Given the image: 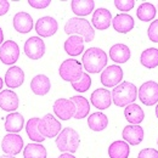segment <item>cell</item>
<instances>
[{"label":"cell","mask_w":158,"mask_h":158,"mask_svg":"<svg viewBox=\"0 0 158 158\" xmlns=\"http://www.w3.org/2000/svg\"><path fill=\"white\" fill-rule=\"evenodd\" d=\"M0 107L6 112H12L19 108V96L12 90H1Z\"/></svg>","instance_id":"obj_17"},{"label":"cell","mask_w":158,"mask_h":158,"mask_svg":"<svg viewBox=\"0 0 158 158\" xmlns=\"http://www.w3.org/2000/svg\"><path fill=\"white\" fill-rule=\"evenodd\" d=\"M24 158H46V150L40 143H28L23 150Z\"/></svg>","instance_id":"obj_33"},{"label":"cell","mask_w":158,"mask_h":158,"mask_svg":"<svg viewBox=\"0 0 158 158\" xmlns=\"http://www.w3.org/2000/svg\"><path fill=\"white\" fill-rule=\"evenodd\" d=\"M72 102L76 105V114H74V119H83L85 118L89 114L90 111V105L89 101L83 98V96H72L71 98Z\"/></svg>","instance_id":"obj_29"},{"label":"cell","mask_w":158,"mask_h":158,"mask_svg":"<svg viewBox=\"0 0 158 158\" xmlns=\"http://www.w3.org/2000/svg\"><path fill=\"white\" fill-rule=\"evenodd\" d=\"M91 103L98 108V110H106L111 106L112 103V94L107 89H96L91 94Z\"/></svg>","instance_id":"obj_14"},{"label":"cell","mask_w":158,"mask_h":158,"mask_svg":"<svg viewBox=\"0 0 158 158\" xmlns=\"http://www.w3.org/2000/svg\"><path fill=\"white\" fill-rule=\"evenodd\" d=\"M138 158H158V151L155 148H143L139 152Z\"/></svg>","instance_id":"obj_37"},{"label":"cell","mask_w":158,"mask_h":158,"mask_svg":"<svg viewBox=\"0 0 158 158\" xmlns=\"http://www.w3.org/2000/svg\"><path fill=\"white\" fill-rule=\"evenodd\" d=\"M91 22H93V26H94L96 29H99V31H105V29H107V28L111 26V23H112V15H111L110 10L101 7V9H98V10L94 12Z\"/></svg>","instance_id":"obj_16"},{"label":"cell","mask_w":158,"mask_h":158,"mask_svg":"<svg viewBox=\"0 0 158 158\" xmlns=\"http://www.w3.org/2000/svg\"><path fill=\"white\" fill-rule=\"evenodd\" d=\"M64 33H67L68 35H80L86 43H90L95 39V31L93 26L89 23V21L80 17H73L67 21V23L64 24Z\"/></svg>","instance_id":"obj_2"},{"label":"cell","mask_w":158,"mask_h":158,"mask_svg":"<svg viewBox=\"0 0 158 158\" xmlns=\"http://www.w3.org/2000/svg\"><path fill=\"white\" fill-rule=\"evenodd\" d=\"M54 112L62 120H68L76 114V105L69 99H59L54 103Z\"/></svg>","instance_id":"obj_12"},{"label":"cell","mask_w":158,"mask_h":158,"mask_svg":"<svg viewBox=\"0 0 158 158\" xmlns=\"http://www.w3.org/2000/svg\"><path fill=\"white\" fill-rule=\"evenodd\" d=\"M39 131L44 138H55L61 131V123L52 114H46L39 120Z\"/></svg>","instance_id":"obj_7"},{"label":"cell","mask_w":158,"mask_h":158,"mask_svg":"<svg viewBox=\"0 0 158 158\" xmlns=\"http://www.w3.org/2000/svg\"><path fill=\"white\" fill-rule=\"evenodd\" d=\"M143 129L140 127V125H135V124H131V125H127L124 129H123V139L125 142H128L129 145H133V146H136L139 143L142 142L143 140Z\"/></svg>","instance_id":"obj_15"},{"label":"cell","mask_w":158,"mask_h":158,"mask_svg":"<svg viewBox=\"0 0 158 158\" xmlns=\"http://www.w3.org/2000/svg\"><path fill=\"white\" fill-rule=\"evenodd\" d=\"M136 15L139 20H141L142 22L152 21L156 16V7L151 2H142L138 7Z\"/></svg>","instance_id":"obj_32"},{"label":"cell","mask_w":158,"mask_h":158,"mask_svg":"<svg viewBox=\"0 0 158 158\" xmlns=\"http://www.w3.org/2000/svg\"><path fill=\"white\" fill-rule=\"evenodd\" d=\"M156 116H157V118H158V105H157V107H156Z\"/></svg>","instance_id":"obj_44"},{"label":"cell","mask_w":158,"mask_h":158,"mask_svg":"<svg viewBox=\"0 0 158 158\" xmlns=\"http://www.w3.org/2000/svg\"><path fill=\"white\" fill-rule=\"evenodd\" d=\"M57 28H59V24L56 20L50 16L41 17L35 23V32L38 33V35L43 38L52 37L57 32Z\"/></svg>","instance_id":"obj_13"},{"label":"cell","mask_w":158,"mask_h":158,"mask_svg":"<svg viewBox=\"0 0 158 158\" xmlns=\"http://www.w3.org/2000/svg\"><path fill=\"white\" fill-rule=\"evenodd\" d=\"M112 24L118 33H128L134 28V20L128 14H119L112 20Z\"/></svg>","instance_id":"obj_23"},{"label":"cell","mask_w":158,"mask_h":158,"mask_svg":"<svg viewBox=\"0 0 158 158\" xmlns=\"http://www.w3.org/2000/svg\"><path fill=\"white\" fill-rule=\"evenodd\" d=\"M24 118L19 112H12L5 118V130L10 134H17L23 129Z\"/></svg>","instance_id":"obj_22"},{"label":"cell","mask_w":158,"mask_h":158,"mask_svg":"<svg viewBox=\"0 0 158 158\" xmlns=\"http://www.w3.org/2000/svg\"><path fill=\"white\" fill-rule=\"evenodd\" d=\"M19 57L20 48L15 41L7 40L2 43V45L0 46V60L4 64H14L15 62H17Z\"/></svg>","instance_id":"obj_8"},{"label":"cell","mask_w":158,"mask_h":158,"mask_svg":"<svg viewBox=\"0 0 158 158\" xmlns=\"http://www.w3.org/2000/svg\"><path fill=\"white\" fill-rule=\"evenodd\" d=\"M23 148V140L17 134H7L5 135L1 141V150L10 156L19 155Z\"/></svg>","instance_id":"obj_11"},{"label":"cell","mask_w":158,"mask_h":158,"mask_svg":"<svg viewBox=\"0 0 158 158\" xmlns=\"http://www.w3.org/2000/svg\"><path fill=\"white\" fill-rule=\"evenodd\" d=\"M59 158H76L72 153H63V155H61Z\"/></svg>","instance_id":"obj_40"},{"label":"cell","mask_w":158,"mask_h":158,"mask_svg":"<svg viewBox=\"0 0 158 158\" xmlns=\"http://www.w3.org/2000/svg\"><path fill=\"white\" fill-rule=\"evenodd\" d=\"M130 153V147L125 141H114L108 147L110 158H128Z\"/></svg>","instance_id":"obj_26"},{"label":"cell","mask_w":158,"mask_h":158,"mask_svg":"<svg viewBox=\"0 0 158 158\" xmlns=\"http://www.w3.org/2000/svg\"><path fill=\"white\" fill-rule=\"evenodd\" d=\"M0 158H15L14 156H10V155H5V156H1Z\"/></svg>","instance_id":"obj_42"},{"label":"cell","mask_w":158,"mask_h":158,"mask_svg":"<svg viewBox=\"0 0 158 158\" xmlns=\"http://www.w3.org/2000/svg\"><path fill=\"white\" fill-rule=\"evenodd\" d=\"M147 34H148V38H150L151 41L158 43V20H155L150 24Z\"/></svg>","instance_id":"obj_36"},{"label":"cell","mask_w":158,"mask_h":158,"mask_svg":"<svg viewBox=\"0 0 158 158\" xmlns=\"http://www.w3.org/2000/svg\"><path fill=\"white\" fill-rule=\"evenodd\" d=\"M24 81V72L21 69V67L17 66H12L11 68H9L5 73V83L9 88L11 89H16L20 88Z\"/></svg>","instance_id":"obj_18"},{"label":"cell","mask_w":158,"mask_h":158,"mask_svg":"<svg viewBox=\"0 0 158 158\" xmlns=\"http://www.w3.org/2000/svg\"><path fill=\"white\" fill-rule=\"evenodd\" d=\"M24 54L31 60H39L45 54V43L39 37H31L24 43Z\"/></svg>","instance_id":"obj_9"},{"label":"cell","mask_w":158,"mask_h":158,"mask_svg":"<svg viewBox=\"0 0 158 158\" xmlns=\"http://www.w3.org/2000/svg\"><path fill=\"white\" fill-rule=\"evenodd\" d=\"M124 116L129 123L135 124V125H139L145 119V113H143L142 108L136 103L128 105L124 110Z\"/></svg>","instance_id":"obj_25"},{"label":"cell","mask_w":158,"mask_h":158,"mask_svg":"<svg viewBox=\"0 0 158 158\" xmlns=\"http://www.w3.org/2000/svg\"><path fill=\"white\" fill-rule=\"evenodd\" d=\"M10 9V2L6 0H0V16H4Z\"/></svg>","instance_id":"obj_39"},{"label":"cell","mask_w":158,"mask_h":158,"mask_svg":"<svg viewBox=\"0 0 158 158\" xmlns=\"http://www.w3.org/2000/svg\"><path fill=\"white\" fill-rule=\"evenodd\" d=\"M122 79H123V69L117 64L108 66L101 73V83L107 88L117 86L122 81Z\"/></svg>","instance_id":"obj_10"},{"label":"cell","mask_w":158,"mask_h":158,"mask_svg":"<svg viewBox=\"0 0 158 158\" xmlns=\"http://www.w3.org/2000/svg\"><path fill=\"white\" fill-rule=\"evenodd\" d=\"M114 6L120 11H130L135 6L134 0H116Z\"/></svg>","instance_id":"obj_35"},{"label":"cell","mask_w":158,"mask_h":158,"mask_svg":"<svg viewBox=\"0 0 158 158\" xmlns=\"http://www.w3.org/2000/svg\"><path fill=\"white\" fill-rule=\"evenodd\" d=\"M139 99L146 106H153L158 102V83L148 80L139 89Z\"/></svg>","instance_id":"obj_6"},{"label":"cell","mask_w":158,"mask_h":158,"mask_svg":"<svg viewBox=\"0 0 158 158\" xmlns=\"http://www.w3.org/2000/svg\"><path fill=\"white\" fill-rule=\"evenodd\" d=\"M72 84V86H73V89L76 90V91H78V93H84V91H86L90 86H91V78L89 77V74L88 73H81V76L79 77L76 81H73V83H71Z\"/></svg>","instance_id":"obj_34"},{"label":"cell","mask_w":158,"mask_h":158,"mask_svg":"<svg viewBox=\"0 0 158 158\" xmlns=\"http://www.w3.org/2000/svg\"><path fill=\"white\" fill-rule=\"evenodd\" d=\"M2 85H4V81H2V79H1V77H0V90L2 89Z\"/></svg>","instance_id":"obj_43"},{"label":"cell","mask_w":158,"mask_h":158,"mask_svg":"<svg viewBox=\"0 0 158 158\" xmlns=\"http://www.w3.org/2000/svg\"><path fill=\"white\" fill-rule=\"evenodd\" d=\"M2 40H4V33H2V29L0 27V46L2 45Z\"/></svg>","instance_id":"obj_41"},{"label":"cell","mask_w":158,"mask_h":158,"mask_svg":"<svg viewBox=\"0 0 158 158\" xmlns=\"http://www.w3.org/2000/svg\"><path fill=\"white\" fill-rule=\"evenodd\" d=\"M84 38L80 35H71L64 41V51L69 56H78L84 51Z\"/></svg>","instance_id":"obj_21"},{"label":"cell","mask_w":158,"mask_h":158,"mask_svg":"<svg viewBox=\"0 0 158 158\" xmlns=\"http://www.w3.org/2000/svg\"><path fill=\"white\" fill-rule=\"evenodd\" d=\"M110 57L116 63H125L130 59V49L125 44H116L110 49Z\"/></svg>","instance_id":"obj_24"},{"label":"cell","mask_w":158,"mask_h":158,"mask_svg":"<svg viewBox=\"0 0 158 158\" xmlns=\"http://www.w3.org/2000/svg\"><path fill=\"white\" fill-rule=\"evenodd\" d=\"M14 28L19 33H28L33 28V19L27 12H17L14 17Z\"/></svg>","instance_id":"obj_19"},{"label":"cell","mask_w":158,"mask_h":158,"mask_svg":"<svg viewBox=\"0 0 158 158\" xmlns=\"http://www.w3.org/2000/svg\"><path fill=\"white\" fill-rule=\"evenodd\" d=\"M39 120L40 118H31L28 122H27V124H26V131H27V135L29 136L31 140H33V141H35V142H43L45 138L40 134L39 131Z\"/></svg>","instance_id":"obj_31"},{"label":"cell","mask_w":158,"mask_h":158,"mask_svg":"<svg viewBox=\"0 0 158 158\" xmlns=\"http://www.w3.org/2000/svg\"><path fill=\"white\" fill-rule=\"evenodd\" d=\"M141 64L145 66L146 68H156L158 66V49L156 48H150L142 51L141 54Z\"/></svg>","instance_id":"obj_30"},{"label":"cell","mask_w":158,"mask_h":158,"mask_svg":"<svg viewBox=\"0 0 158 158\" xmlns=\"http://www.w3.org/2000/svg\"><path fill=\"white\" fill-rule=\"evenodd\" d=\"M157 142H158V141H157Z\"/></svg>","instance_id":"obj_45"},{"label":"cell","mask_w":158,"mask_h":158,"mask_svg":"<svg viewBox=\"0 0 158 158\" xmlns=\"http://www.w3.org/2000/svg\"><path fill=\"white\" fill-rule=\"evenodd\" d=\"M72 11L77 16H88L93 12L95 7V1L93 0H73L71 1Z\"/></svg>","instance_id":"obj_27"},{"label":"cell","mask_w":158,"mask_h":158,"mask_svg":"<svg viewBox=\"0 0 158 158\" xmlns=\"http://www.w3.org/2000/svg\"><path fill=\"white\" fill-rule=\"evenodd\" d=\"M83 66L89 73H99L107 64V55L99 48H89L83 55Z\"/></svg>","instance_id":"obj_3"},{"label":"cell","mask_w":158,"mask_h":158,"mask_svg":"<svg viewBox=\"0 0 158 158\" xmlns=\"http://www.w3.org/2000/svg\"><path fill=\"white\" fill-rule=\"evenodd\" d=\"M88 125L94 131H102L108 125V118L102 112H95V113H93V114L89 116Z\"/></svg>","instance_id":"obj_28"},{"label":"cell","mask_w":158,"mask_h":158,"mask_svg":"<svg viewBox=\"0 0 158 158\" xmlns=\"http://www.w3.org/2000/svg\"><path fill=\"white\" fill-rule=\"evenodd\" d=\"M50 0H28V4L34 9H45L50 5Z\"/></svg>","instance_id":"obj_38"},{"label":"cell","mask_w":158,"mask_h":158,"mask_svg":"<svg viewBox=\"0 0 158 158\" xmlns=\"http://www.w3.org/2000/svg\"><path fill=\"white\" fill-rule=\"evenodd\" d=\"M60 77L66 80V81H69V83H73L76 81L77 79L81 76L83 73V66L81 63L74 59H68L64 60L61 66H60L59 69Z\"/></svg>","instance_id":"obj_5"},{"label":"cell","mask_w":158,"mask_h":158,"mask_svg":"<svg viewBox=\"0 0 158 158\" xmlns=\"http://www.w3.org/2000/svg\"><path fill=\"white\" fill-rule=\"evenodd\" d=\"M50 88H51L50 79L48 78L46 76H44V74L35 76L34 78L32 79V81H31V89H32V91L35 95H39V96L46 95L50 91Z\"/></svg>","instance_id":"obj_20"},{"label":"cell","mask_w":158,"mask_h":158,"mask_svg":"<svg viewBox=\"0 0 158 158\" xmlns=\"http://www.w3.org/2000/svg\"><path fill=\"white\" fill-rule=\"evenodd\" d=\"M80 143L79 134L72 128H64L60 131L56 138V146L60 151L66 153H74L77 152Z\"/></svg>","instance_id":"obj_4"},{"label":"cell","mask_w":158,"mask_h":158,"mask_svg":"<svg viewBox=\"0 0 158 158\" xmlns=\"http://www.w3.org/2000/svg\"><path fill=\"white\" fill-rule=\"evenodd\" d=\"M138 98V89L130 81H123L112 90V101L118 107H127Z\"/></svg>","instance_id":"obj_1"}]
</instances>
